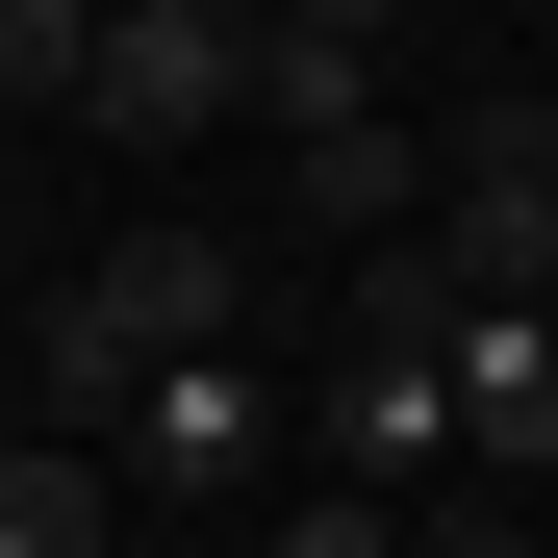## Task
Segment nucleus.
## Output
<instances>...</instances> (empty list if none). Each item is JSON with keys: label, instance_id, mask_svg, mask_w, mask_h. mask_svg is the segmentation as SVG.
Returning a JSON list of instances; mask_svg holds the SVG:
<instances>
[{"label": "nucleus", "instance_id": "nucleus-4", "mask_svg": "<svg viewBox=\"0 0 558 558\" xmlns=\"http://www.w3.org/2000/svg\"><path fill=\"white\" fill-rule=\"evenodd\" d=\"M457 483H483V508L558 483V330L533 305H457Z\"/></svg>", "mask_w": 558, "mask_h": 558}, {"label": "nucleus", "instance_id": "nucleus-9", "mask_svg": "<svg viewBox=\"0 0 558 558\" xmlns=\"http://www.w3.org/2000/svg\"><path fill=\"white\" fill-rule=\"evenodd\" d=\"M0 330H26V254H0Z\"/></svg>", "mask_w": 558, "mask_h": 558}, {"label": "nucleus", "instance_id": "nucleus-1", "mask_svg": "<svg viewBox=\"0 0 558 558\" xmlns=\"http://www.w3.org/2000/svg\"><path fill=\"white\" fill-rule=\"evenodd\" d=\"M254 305H279V254H254V229H128V254H76L51 305H26V407L102 457L178 355H254Z\"/></svg>", "mask_w": 558, "mask_h": 558}, {"label": "nucleus", "instance_id": "nucleus-7", "mask_svg": "<svg viewBox=\"0 0 558 558\" xmlns=\"http://www.w3.org/2000/svg\"><path fill=\"white\" fill-rule=\"evenodd\" d=\"M76 51H102V0H0V102H76Z\"/></svg>", "mask_w": 558, "mask_h": 558}, {"label": "nucleus", "instance_id": "nucleus-5", "mask_svg": "<svg viewBox=\"0 0 558 558\" xmlns=\"http://www.w3.org/2000/svg\"><path fill=\"white\" fill-rule=\"evenodd\" d=\"M254 457H279V381L254 355H178V381L102 432V483H254Z\"/></svg>", "mask_w": 558, "mask_h": 558}, {"label": "nucleus", "instance_id": "nucleus-6", "mask_svg": "<svg viewBox=\"0 0 558 558\" xmlns=\"http://www.w3.org/2000/svg\"><path fill=\"white\" fill-rule=\"evenodd\" d=\"M0 558H128V533H102V457H76V432H0Z\"/></svg>", "mask_w": 558, "mask_h": 558}, {"label": "nucleus", "instance_id": "nucleus-3", "mask_svg": "<svg viewBox=\"0 0 558 558\" xmlns=\"http://www.w3.org/2000/svg\"><path fill=\"white\" fill-rule=\"evenodd\" d=\"M381 76H407L381 0H305V26H254V128H279V153H355V128H381Z\"/></svg>", "mask_w": 558, "mask_h": 558}, {"label": "nucleus", "instance_id": "nucleus-8", "mask_svg": "<svg viewBox=\"0 0 558 558\" xmlns=\"http://www.w3.org/2000/svg\"><path fill=\"white\" fill-rule=\"evenodd\" d=\"M279 558H407V533H381V508H330V483H305V508H279Z\"/></svg>", "mask_w": 558, "mask_h": 558}, {"label": "nucleus", "instance_id": "nucleus-2", "mask_svg": "<svg viewBox=\"0 0 558 558\" xmlns=\"http://www.w3.org/2000/svg\"><path fill=\"white\" fill-rule=\"evenodd\" d=\"M76 128H102V153H204V128H254V26H229V0H102Z\"/></svg>", "mask_w": 558, "mask_h": 558}]
</instances>
